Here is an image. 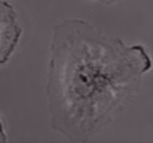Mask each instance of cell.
<instances>
[{"label":"cell","mask_w":153,"mask_h":143,"mask_svg":"<svg viewBox=\"0 0 153 143\" xmlns=\"http://www.w3.org/2000/svg\"><path fill=\"white\" fill-rule=\"evenodd\" d=\"M152 58L80 19L54 27L46 95L51 128L74 142H88L137 92Z\"/></svg>","instance_id":"1"}]
</instances>
